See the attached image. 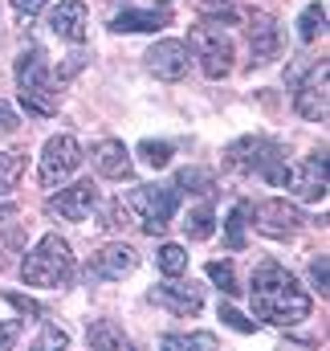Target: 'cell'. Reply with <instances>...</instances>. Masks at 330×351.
Segmentation results:
<instances>
[{"mask_svg": "<svg viewBox=\"0 0 330 351\" xmlns=\"http://www.w3.org/2000/svg\"><path fill=\"white\" fill-rule=\"evenodd\" d=\"M249 298H253L257 319H265L273 327H294V323H302L310 315V294L294 282V274L285 265L277 262H261L253 269Z\"/></svg>", "mask_w": 330, "mask_h": 351, "instance_id": "obj_1", "label": "cell"}, {"mask_svg": "<svg viewBox=\"0 0 330 351\" xmlns=\"http://www.w3.org/2000/svg\"><path fill=\"white\" fill-rule=\"evenodd\" d=\"M16 86H21V102H25L29 114L49 119V114L62 110V90H58L49 66H45V49L41 45H29L21 53V62H16Z\"/></svg>", "mask_w": 330, "mask_h": 351, "instance_id": "obj_2", "label": "cell"}, {"mask_svg": "<svg viewBox=\"0 0 330 351\" xmlns=\"http://www.w3.org/2000/svg\"><path fill=\"white\" fill-rule=\"evenodd\" d=\"M21 278H25L29 286H45V290L66 286V282L74 278V254H70V245H66L58 233L41 237V241L29 250V258L21 262Z\"/></svg>", "mask_w": 330, "mask_h": 351, "instance_id": "obj_3", "label": "cell"}, {"mask_svg": "<svg viewBox=\"0 0 330 351\" xmlns=\"http://www.w3.org/2000/svg\"><path fill=\"white\" fill-rule=\"evenodd\" d=\"M281 164H285L281 147L269 143V139H257V135L237 139V143L225 152V168H229V172H257V176H265V180H273V184L285 180V168H281Z\"/></svg>", "mask_w": 330, "mask_h": 351, "instance_id": "obj_4", "label": "cell"}, {"mask_svg": "<svg viewBox=\"0 0 330 351\" xmlns=\"http://www.w3.org/2000/svg\"><path fill=\"white\" fill-rule=\"evenodd\" d=\"M188 49H196L200 70H204L208 78H225V74L233 70V41H229V33H225L216 21L192 25V45H188Z\"/></svg>", "mask_w": 330, "mask_h": 351, "instance_id": "obj_5", "label": "cell"}, {"mask_svg": "<svg viewBox=\"0 0 330 351\" xmlns=\"http://www.w3.org/2000/svg\"><path fill=\"white\" fill-rule=\"evenodd\" d=\"M123 200H127V208L135 213V221H143V229H147L151 237L164 233L167 221H171V213H175V196H171L167 188H155V184H139V188H131Z\"/></svg>", "mask_w": 330, "mask_h": 351, "instance_id": "obj_6", "label": "cell"}, {"mask_svg": "<svg viewBox=\"0 0 330 351\" xmlns=\"http://www.w3.org/2000/svg\"><path fill=\"white\" fill-rule=\"evenodd\" d=\"M82 168V147L74 135H53L41 152V168H37V180L41 188H62L70 176Z\"/></svg>", "mask_w": 330, "mask_h": 351, "instance_id": "obj_7", "label": "cell"}, {"mask_svg": "<svg viewBox=\"0 0 330 351\" xmlns=\"http://www.w3.org/2000/svg\"><path fill=\"white\" fill-rule=\"evenodd\" d=\"M147 70L160 78V82H183L188 78V70H192V49L183 45V41H155L147 53Z\"/></svg>", "mask_w": 330, "mask_h": 351, "instance_id": "obj_8", "label": "cell"}, {"mask_svg": "<svg viewBox=\"0 0 330 351\" xmlns=\"http://www.w3.org/2000/svg\"><path fill=\"white\" fill-rule=\"evenodd\" d=\"M249 213H253V225H257L265 237H294V233L306 225V217H302L290 200H261V204H253Z\"/></svg>", "mask_w": 330, "mask_h": 351, "instance_id": "obj_9", "label": "cell"}, {"mask_svg": "<svg viewBox=\"0 0 330 351\" xmlns=\"http://www.w3.org/2000/svg\"><path fill=\"white\" fill-rule=\"evenodd\" d=\"M94 204H98V188H94V180H82V184L62 188L58 196H49L45 213L58 217V221H86L94 213Z\"/></svg>", "mask_w": 330, "mask_h": 351, "instance_id": "obj_10", "label": "cell"}, {"mask_svg": "<svg viewBox=\"0 0 330 351\" xmlns=\"http://www.w3.org/2000/svg\"><path fill=\"white\" fill-rule=\"evenodd\" d=\"M285 184L298 200H322L327 196V156H306L298 160L290 172H285Z\"/></svg>", "mask_w": 330, "mask_h": 351, "instance_id": "obj_11", "label": "cell"}, {"mask_svg": "<svg viewBox=\"0 0 330 351\" xmlns=\"http://www.w3.org/2000/svg\"><path fill=\"white\" fill-rule=\"evenodd\" d=\"M294 110H298L302 119H310V123H322V119H327V62L314 66V74L298 86Z\"/></svg>", "mask_w": 330, "mask_h": 351, "instance_id": "obj_12", "label": "cell"}, {"mask_svg": "<svg viewBox=\"0 0 330 351\" xmlns=\"http://www.w3.org/2000/svg\"><path fill=\"white\" fill-rule=\"evenodd\" d=\"M135 265H139V258H135V250H131V245H106V250H98V254H94L90 274H94V278H102V282H118V278H127Z\"/></svg>", "mask_w": 330, "mask_h": 351, "instance_id": "obj_13", "label": "cell"}, {"mask_svg": "<svg viewBox=\"0 0 330 351\" xmlns=\"http://www.w3.org/2000/svg\"><path fill=\"white\" fill-rule=\"evenodd\" d=\"M49 29L62 41H86V4L82 0H62L49 12Z\"/></svg>", "mask_w": 330, "mask_h": 351, "instance_id": "obj_14", "label": "cell"}, {"mask_svg": "<svg viewBox=\"0 0 330 351\" xmlns=\"http://www.w3.org/2000/svg\"><path fill=\"white\" fill-rule=\"evenodd\" d=\"M245 29H249V45H253V58H257V62H269V58L277 53V25H273V16L253 8V12L245 16Z\"/></svg>", "mask_w": 330, "mask_h": 351, "instance_id": "obj_15", "label": "cell"}, {"mask_svg": "<svg viewBox=\"0 0 330 351\" xmlns=\"http://www.w3.org/2000/svg\"><path fill=\"white\" fill-rule=\"evenodd\" d=\"M94 172L106 176V180L131 176V156H127V147H123L118 139H102V143L94 147Z\"/></svg>", "mask_w": 330, "mask_h": 351, "instance_id": "obj_16", "label": "cell"}, {"mask_svg": "<svg viewBox=\"0 0 330 351\" xmlns=\"http://www.w3.org/2000/svg\"><path fill=\"white\" fill-rule=\"evenodd\" d=\"M167 21H171L167 8H127L110 21V29L114 33H151V29H164Z\"/></svg>", "mask_w": 330, "mask_h": 351, "instance_id": "obj_17", "label": "cell"}, {"mask_svg": "<svg viewBox=\"0 0 330 351\" xmlns=\"http://www.w3.org/2000/svg\"><path fill=\"white\" fill-rule=\"evenodd\" d=\"M151 302L171 306L175 315H196V311L204 306V294H200L196 286H155V290H151Z\"/></svg>", "mask_w": 330, "mask_h": 351, "instance_id": "obj_18", "label": "cell"}, {"mask_svg": "<svg viewBox=\"0 0 330 351\" xmlns=\"http://www.w3.org/2000/svg\"><path fill=\"white\" fill-rule=\"evenodd\" d=\"M175 188H179V192H188V196H212L216 180H212L208 168H183V172L175 176Z\"/></svg>", "mask_w": 330, "mask_h": 351, "instance_id": "obj_19", "label": "cell"}, {"mask_svg": "<svg viewBox=\"0 0 330 351\" xmlns=\"http://www.w3.org/2000/svg\"><path fill=\"white\" fill-rule=\"evenodd\" d=\"M90 348L94 351H131V339L114 323H98V327H90Z\"/></svg>", "mask_w": 330, "mask_h": 351, "instance_id": "obj_20", "label": "cell"}, {"mask_svg": "<svg viewBox=\"0 0 330 351\" xmlns=\"http://www.w3.org/2000/svg\"><path fill=\"white\" fill-rule=\"evenodd\" d=\"M183 233H188L192 241H208V237L216 233L212 204H200V208H192V213H188V221H183Z\"/></svg>", "mask_w": 330, "mask_h": 351, "instance_id": "obj_21", "label": "cell"}, {"mask_svg": "<svg viewBox=\"0 0 330 351\" xmlns=\"http://www.w3.org/2000/svg\"><path fill=\"white\" fill-rule=\"evenodd\" d=\"M21 176H25V152H0V196H8Z\"/></svg>", "mask_w": 330, "mask_h": 351, "instance_id": "obj_22", "label": "cell"}, {"mask_svg": "<svg viewBox=\"0 0 330 351\" xmlns=\"http://www.w3.org/2000/svg\"><path fill=\"white\" fill-rule=\"evenodd\" d=\"M322 29H327V8H322V4H310V8L298 16V37H302V41H314Z\"/></svg>", "mask_w": 330, "mask_h": 351, "instance_id": "obj_23", "label": "cell"}, {"mask_svg": "<svg viewBox=\"0 0 330 351\" xmlns=\"http://www.w3.org/2000/svg\"><path fill=\"white\" fill-rule=\"evenodd\" d=\"M155 262H160V269H164L167 278H179L188 269V254H183V245H164L155 254Z\"/></svg>", "mask_w": 330, "mask_h": 351, "instance_id": "obj_24", "label": "cell"}, {"mask_svg": "<svg viewBox=\"0 0 330 351\" xmlns=\"http://www.w3.org/2000/svg\"><path fill=\"white\" fill-rule=\"evenodd\" d=\"M139 156H143V164H151V168H167V164H171V143L143 139V143H139Z\"/></svg>", "mask_w": 330, "mask_h": 351, "instance_id": "obj_25", "label": "cell"}, {"mask_svg": "<svg viewBox=\"0 0 330 351\" xmlns=\"http://www.w3.org/2000/svg\"><path fill=\"white\" fill-rule=\"evenodd\" d=\"M208 278L225 290V294H237L241 286H237V269H233V262H208Z\"/></svg>", "mask_w": 330, "mask_h": 351, "instance_id": "obj_26", "label": "cell"}, {"mask_svg": "<svg viewBox=\"0 0 330 351\" xmlns=\"http://www.w3.org/2000/svg\"><path fill=\"white\" fill-rule=\"evenodd\" d=\"M21 241H25V233H21V229H8V233H0V269H8V265L16 262V250H21Z\"/></svg>", "mask_w": 330, "mask_h": 351, "instance_id": "obj_27", "label": "cell"}, {"mask_svg": "<svg viewBox=\"0 0 330 351\" xmlns=\"http://www.w3.org/2000/svg\"><path fill=\"white\" fill-rule=\"evenodd\" d=\"M229 245L233 250H245V204H237L229 213Z\"/></svg>", "mask_w": 330, "mask_h": 351, "instance_id": "obj_28", "label": "cell"}, {"mask_svg": "<svg viewBox=\"0 0 330 351\" xmlns=\"http://www.w3.org/2000/svg\"><path fill=\"white\" fill-rule=\"evenodd\" d=\"M164 348H216V335H164Z\"/></svg>", "mask_w": 330, "mask_h": 351, "instance_id": "obj_29", "label": "cell"}, {"mask_svg": "<svg viewBox=\"0 0 330 351\" xmlns=\"http://www.w3.org/2000/svg\"><path fill=\"white\" fill-rule=\"evenodd\" d=\"M220 319H225L233 331H241V335H253V331H257V323H249L241 311H233V306H225V302H220Z\"/></svg>", "mask_w": 330, "mask_h": 351, "instance_id": "obj_30", "label": "cell"}, {"mask_svg": "<svg viewBox=\"0 0 330 351\" xmlns=\"http://www.w3.org/2000/svg\"><path fill=\"white\" fill-rule=\"evenodd\" d=\"M110 229H127V225H135V213L127 208V200H114L110 204V221H106Z\"/></svg>", "mask_w": 330, "mask_h": 351, "instance_id": "obj_31", "label": "cell"}, {"mask_svg": "<svg viewBox=\"0 0 330 351\" xmlns=\"http://www.w3.org/2000/svg\"><path fill=\"white\" fill-rule=\"evenodd\" d=\"M8 302H12L16 311H25V315H37V319L45 315V306H41V302H33V298H25V294H8Z\"/></svg>", "mask_w": 330, "mask_h": 351, "instance_id": "obj_32", "label": "cell"}, {"mask_svg": "<svg viewBox=\"0 0 330 351\" xmlns=\"http://www.w3.org/2000/svg\"><path fill=\"white\" fill-rule=\"evenodd\" d=\"M16 339H21V323H4L0 319V351H8Z\"/></svg>", "mask_w": 330, "mask_h": 351, "instance_id": "obj_33", "label": "cell"}, {"mask_svg": "<svg viewBox=\"0 0 330 351\" xmlns=\"http://www.w3.org/2000/svg\"><path fill=\"white\" fill-rule=\"evenodd\" d=\"M70 343V335L66 331H58V327H49L45 323V335H41V348H66Z\"/></svg>", "mask_w": 330, "mask_h": 351, "instance_id": "obj_34", "label": "cell"}, {"mask_svg": "<svg viewBox=\"0 0 330 351\" xmlns=\"http://www.w3.org/2000/svg\"><path fill=\"white\" fill-rule=\"evenodd\" d=\"M21 123H16V110L8 106V102H0V135H12Z\"/></svg>", "mask_w": 330, "mask_h": 351, "instance_id": "obj_35", "label": "cell"}, {"mask_svg": "<svg viewBox=\"0 0 330 351\" xmlns=\"http://www.w3.org/2000/svg\"><path fill=\"white\" fill-rule=\"evenodd\" d=\"M310 274H314V282H318V290H322V298H327V258H314V262H310Z\"/></svg>", "mask_w": 330, "mask_h": 351, "instance_id": "obj_36", "label": "cell"}, {"mask_svg": "<svg viewBox=\"0 0 330 351\" xmlns=\"http://www.w3.org/2000/svg\"><path fill=\"white\" fill-rule=\"evenodd\" d=\"M49 0H12V8L21 12V16H33V12H41Z\"/></svg>", "mask_w": 330, "mask_h": 351, "instance_id": "obj_37", "label": "cell"}, {"mask_svg": "<svg viewBox=\"0 0 330 351\" xmlns=\"http://www.w3.org/2000/svg\"><path fill=\"white\" fill-rule=\"evenodd\" d=\"M196 4H200V8H225L229 0H196Z\"/></svg>", "mask_w": 330, "mask_h": 351, "instance_id": "obj_38", "label": "cell"}]
</instances>
